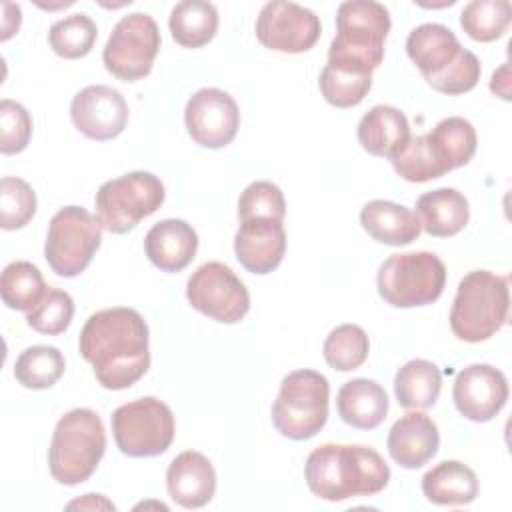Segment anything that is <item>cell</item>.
<instances>
[{
    "label": "cell",
    "mask_w": 512,
    "mask_h": 512,
    "mask_svg": "<svg viewBox=\"0 0 512 512\" xmlns=\"http://www.w3.org/2000/svg\"><path fill=\"white\" fill-rule=\"evenodd\" d=\"M446 284V266L434 252L390 254L378 268L380 298L394 308H414L436 302Z\"/></svg>",
    "instance_id": "obj_8"
},
{
    "label": "cell",
    "mask_w": 512,
    "mask_h": 512,
    "mask_svg": "<svg viewBox=\"0 0 512 512\" xmlns=\"http://www.w3.org/2000/svg\"><path fill=\"white\" fill-rule=\"evenodd\" d=\"M234 252L238 262L252 274H268L276 270L286 252V232L282 222L274 218L240 220L234 236Z\"/></svg>",
    "instance_id": "obj_19"
},
{
    "label": "cell",
    "mask_w": 512,
    "mask_h": 512,
    "mask_svg": "<svg viewBox=\"0 0 512 512\" xmlns=\"http://www.w3.org/2000/svg\"><path fill=\"white\" fill-rule=\"evenodd\" d=\"M184 122L196 144L218 150L236 138L240 110L228 92L220 88H200L186 102Z\"/></svg>",
    "instance_id": "obj_15"
},
{
    "label": "cell",
    "mask_w": 512,
    "mask_h": 512,
    "mask_svg": "<svg viewBox=\"0 0 512 512\" xmlns=\"http://www.w3.org/2000/svg\"><path fill=\"white\" fill-rule=\"evenodd\" d=\"M356 136L368 154L382 156L392 162L410 140V124L398 108L378 104L360 118Z\"/></svg>",
    "instance_id": "obj_23"
},
{
    "label": "cell",
    "mask_w": 512,
    "mask_h": 512,
    "mask_svg": "<svg viewBox=\"0 0 512 512\" xmlns=\"http://www.w3.org/2000/svg\"><path fill=\"white\" fill-rule=\"evenodd\" d=\"M422 494L438 506H464L478 496L474 470L458 460H442L422 476Z\"/></svg>",
    "instance_id": "obj_27"
},
{
    "label": "cell",
    "mask_w": 512,
    "mask_h": 512,
    "mask_svg": "<svg viewBox=\"0 0 512 512\" xmlns=\"http://www.w3.org/2000/svg\"><path fill=\"white\" fill-rule=\"evenodd\" d=\"M66 362L56 346L36 344L24 348L14 364V378L28 390H46L64 374Z\"/></svg>",
    "instance_id": "obj_30"
},
{
    "label": "cell",
    "mask_w": 512,
    "mask_h": 512,
    "mask_svg": "<svg viewBox=\"0 0 512 512\" xmlns=\"http://www.w3.org/2000/svg\"><path fill=\"white\" fill-rule=\"evenodd\" d=\"M70 118L80 134L104 142L124 132L128 124V104L116 88L92 84L72 98Z\"/></svg>",
    "instance_id": "obj_16"
},
{
    "label": "cell",
    "mask_w": 512,
    "mask_h": 512,
    "mask_svg": "<svg viewBox=\"0 0 512 512\" xmlns=\"http://www.w3.org/2000/svg\"><path fill=\"white\" fill-rule=\"evenodd\" d=\"M36 214V192L16 176L0 180V226L4 230L24 228Z\"/></svg>",
    "instance_id": "obj_36"
},
{
    "label": "cell",
    "mask_w": 512,
    "mask_h": 512,
    "mask_svg": "<svg viewBox=\"0 0 512 512\" xmlns=\"http://www.w3.org/2000/svg\"><path fill=\"white\" fill-rule=\"evenodd\" d=\"M286 200L282 190L268 180H256L244 188L238 200V218H274L284 220Z\"/></svg>",
    "instance_id": "obj_38"
},
{
    "label": "cell",
    "mask_w": 512,
    "mask_h": 512,
    "mask_svg": "<svg viewBox=\"0 0 512 512\" xmlns=\"http://www.w3.org/2000/svg\"><path fill=\"white\" fill-rule=\"evenodd\" d=\"M452 398L464 418L488 422L508 400V380L490 364H470L456 374Z\"/></svg>",
    "instance_id": "obj_17"
},
{
    "label": "cell",
    "mask_w": 512,
    "mask_h": 512,
    "mask_svg": "<svg viewBox=\"0 0 512 512\" xmlns=\"http://www.w3.org/2000/svg\"><path fill=\"white\" fill-rule=\"evenodd\" d=\"M164 198L166 190L156 174L134 170L98 188L94 196L96 218L110 234H124L154 214Z\"/></svg>",
    "instance_id": "obj_9"
},
{
    "label": "cell",
    "mask_w": 512,
    "mask_h": 512,
    "mask_svg": "<svg viewBox=\"0 0 512 512\" xmlns=\"http://www.w3.org/2000/svg\"><path fill=\"white\" fill-rule=\"evenodd\" d=\"M498 84H502V98L504 100H510V82H508V62L498 70V72H494L492 74V80H490V90L494 92L496 88H498Z\"/></svg>",
    "instance_id": "obj_41"
},
{
    "label": "cell",
    "mask_w": 512,
    "mask_h": 512,
    "mask_svg": "<svg viewBox=\"0 0 512 512\" xmlns=\"http://www.w3.org/2000/svg\"><path fill=\"white\" fill-rule=\"evenodd\" d=\"M198 234L194 228L178 218L156 222L144 236V252L148 260L162 272H180L196 256Z\"/></svg>",
    "instance_id": "obj_22"
},
{
    "label": "cell",
    "mask_w": 512,
    "mask_h": 512,
    "mask_svg": "<svg viewBox=\"0 0 512 512\" xmlns=\"http://www.w3.org/2000/svg\"><path fill=\"white\" fill-rule=\"evenodd\" d=\"M362 228L380 244L406 246L420 232V218L410 208L390 200H370L360 210Z\"/></svg>",
    "instance_id": "obj_25"
},
{
    "label": "cell",
    "mask_w": 512,
    "mask_h": 512,
    "mask_svg": "<svg viewBox=\"0 0 512 512\" xmlns=\"http://www.w3.org/2000/svg\"><path fill=\"white\" fill-rule=\"evenodd\" d=\"M102 224L82 206L60 208L48 226L44 258L52 272L74 278L88 268L102 242Z\"/></svg>",
    "instance_id": "obj_10"
},
{
    "label": "cell",
    "mask_w": 512,
    "mask_h": 512,
    "mask_svg": "<svg viewBox=\"0 0 512 512\" xmlns=\"http://www.w3.org/2000/svg\"><path fill=\"white\" fill-rule=\"evenodd\" d=\"M336 410L348 426L358 430H374L388 414V394L374 380L352 378L340 386Z\"/></svg>",
    "instance_id": "obj_24"
},
{
    "label": "cell",
    "mask_w": 512,
    "mask_h": 512,
    "mask_svg": "<svg viewBox=\"0 0 512 512\" xmlns=\"http://www.w3.org/2000/svg\"><path fill=\"white\" fill-rule=\"evenodd\" d=\"M74 316V300L66 290L48 288L44 298L26 316L32 330L48 336H58L66 332Z\"/></svg>",
    "instance_id": "obj_37"
},
{
    "label": "cell",
    "mask_w": 512,
    "mask_h": 512,
    "mask_svg": "<svg viewBox=\"0 0 512 512\" xmlns=\"http://www.w3.org/2000/svg\"><path fill=\"white\" fill-rule=\"evenodd\" d=\"M330 384L316 370H294L280 382L272 404L274 428L290 440H308L316 436L328 420Z\"/></svg>",
    "instance_id": "obj_7"
},
{
    "label": "cell",
    "mask_w": 512,
    "mask_h": 512,
    "mask_svg": "<svg viewBox=\"0 0 512 512\" xmlns=\"http://www.w3.org/2000/svg\"><path fill=\"white\" fill-rule=\"evenodd\" d=\"M104 452L106 430L100 416L90 408H74L54 426L48 448L50 474L64 486L82 484L94 474Z\"/></svg>",
    "instance_id": "obj_5"
},
{
    "label": "cell",
    "mask_w": 512,
    "mask_h": 512,
    "mask_svg": "<svg viewBox=\"0 0 512 512\" xmlns=\"http://www.w3.org/2000/svg\"><path fill=\"white\" fill-rule=\"evenodd\" d=\"M512 22L508 0H472L460 12L462 30L476 42H492L504 36Z\"/></svg>",
    "instance_id": "obj_33"
},
{
    "label": "cell",
    "mask_w": 512,
    "mask_h": 512,
    "mask_svg": "<svg viewBox=\"0 0 512 512\" xmlns=\"http://www.w3.org/2000/svg\"><path fill=\"white\" fill-rule=\"evenodd\" d=\"M442 390L440 368L422 358L408 360L398 368L394 376V394L402 408L406 410H426L432 408Z\"/></svg>",
    "instance_id": "obj_28"
},
{
    "label": "cell",
    "mask_w": 512,
    "mask_h": 512,
    "mask_svg": "<svg viewBox=\"0 0 512 512\" xmlns=\"http://www.w3.org/2000/svg\"><path fill=\"white\" fill-rule=\"evenodd\" d=\"M66 508L68 510H72V508H82V510H116V506L110 500H106L102 494H84V498L72 500Z\"/></svg>",
    "instance_id": "obj_40"
},
{
    "label": "cell",
    "mask_w": 512,
    "mask_h": 512,
    "mask_svg": "<svg viewBox=\"0 0 512 512\" xmlns=\"http://www.w3.org/2000/svg\"><path fill=\"white\" fill-rule=\"evenodd\" d=\"M186 298L200 314L222 322L236 324L250 310V294L234 270L222 262H204L186 282Z\"/></svg>",
    "instance_id": "obj_13"
},
{
    "label": "cell",
    "mask_w": 512,
    "mask_h": 512,
    "mask_svg": "<svg viewBox=\"0 0 512 512\" xmlns=\"http://www.w3.org/2000/svg\"><path fill=\"white\" fill-rule=\"evenodd\" d=\"M474 152V126L462 116H450L430 132L410 138L406 148L392 160V168L408 182H428L468 164Z\"/></svg>",
    "instance_id": "obj_3"
},
{
    "label": "cell",
    "mask_w": 512,
    "mask_h": 512,
    "mask_svg": "<svg viewBox=\"0 0 512 512\" xmlns=\"http://www.w3.org/2000/svg\"><path fill=\"white\" fill-rule=\"evenodd\" d=\"M168 26L182 48H202L216 36L218 10L212 2L182 0L172 8Z\"/></svg>",
    "instance_id": "obj_29"
},
{
    "label": "cell",
    "mask_w": 512,
    "mask_h": 512,
    "mask_svg": "<svg viewBox=\"0 0 512 512\" xmlns=\"http://www.w3.org/2000/svg\"><path fill=\"white\" fill-rule=\"evenodd\" d=\"M408 58L418 66L424 80L432 86L466 54L454 32L436 22L416 26L406 38Z\"/></svg>",
    "instance_id": "obj_18"
},
{
    "label": "cell",
    "mask_w": 512,
    "mask_h": 512,
    "mask_svg": "<svg viewBox=\"0 0 512 512\" xmlns=\"http://www.w3.org/2000/svg\"><path fill=\"white\" fill-rule=\"evenodd\" d=\"M96 36H98V28L94 20L88 14L78 12V14L60 18L50 26L48 44L60 58L76 60V58H84L92 50Z\"/></svg>",
    "instance_id": "obj_34"
},
{
    "label": "cell",
    "mask_w": 512,
    "mask_h": 512,
    "mask_svg": "<svg viewBox=\"0 0 512 512\" xmlns=\"http://www.w3.org/2000/svg\"><path fill=\"white\" fill-rule=\"evenodd\" d=\"M32 136V118L28 110L14 100L4 98L0 102V152H22Z\"/></svg>",
    "instance_id": "obj_39"
},
{
    "label": "cell",
    "mask_w": 512,
    "mask_h": 512,
    "mask_svg": "<svg viewBox=\"0 0 512 512\" xmlns=\"http://www.w3.org/2000/svg\"><path fill=\"white\" fill-rule=\"evenodd\" d=\"M324 360L338 372H350L360 368L370 352L368 334L356 324L336 326L324 340Z\"/></svg>",
    "instance_id": "obj_35"
},
{
    "label": "cell",
    "mask_w": 512,
    "mask_h": 512,
    "mask_svg": "<svg viewBox=\"0 0 512 512\" xmlns=\"http://www.w3.org/2000/svg\"><path fill=\"white\" fill-rule=\"evenodd\" d=\"M48 288L50 286H46L42 272L32 262L16 260L2 270L0 296L12 310L30 312L44 298Z\"/></svg>",
    "instance_id": "obj_31"
},
{
    "label": "cell",
    "mask_w": 512,
    "mask_h": 512,
    "mask_svg": "<svg viewBox=\"0 0 512 512\" xmlns=\"http://www.w3.org/2000/svg\"><path fill=\"white\" fill-rule=\"evenodd\" d=\"M304 478L314 496L342 502L382 492L388 486L390 468L370 446L322 444L308 454Z\"/></svg>",
    "instance_id": "obj_2"
},
{
    "label": "cell",
    "mask_w": 512,
    "mask_h": 512,
    "mask_svg": "<svg viewBox=\"0 0 512 512\" xmlns=\"http://www.w3.org/2000/svg\"><path fill=\"white\" fill-rule=\"evenodd\" d=\"M508 310V276L472 270L458 282L450 308V328L458 340L482 342L508 322Z\"/></svg>",
    "instance_id": "obj_6"
},
{
    "label": "cell",
    "mask_w": 512,
    "mask_h": 512,
    "mask_svg": "<svg viewBox=\"0 0 512 512\" xmlns=\"http://www.w3.org/2000/svg\"><path fill=\"white\" fill-rule=\"evenodd\" d=\"M148 324L134 308L116 306L94 312L82 326L78 350L92 364L98 384L124 390L150 368Z\"/></svg>",
    "instance_id": "obj_1"
},
{
    "label": "cell",
    "mask_w": 512,
    "mask_h": 512,
    "mask_svg": "<svg viewBox=\"0 0 512 512\" xmlns=\"http://www.w3.org/2000/svg\"><path fill=\"white\" fill-rule=\"evenodd\" d=\"M112 434L118 450L130 458L160 456L174 440V414L154 396L136 398L114 410Z\"/></svg>",
    "instance_id": "obj_11"
},
{
    "label": "cell",
    "mask_w": 512,
    "mask_h": 512,
    "mask_svg": "<svg viewBox=\"0 0 512 512\" xmlns=\"http://www.w3.org/2000/svg\"><path fill=\"white\" fill-rule=\"evenodd\" d=\"M320 32V18L310 8L296 2L272 0L262 6L256 20L258 42L284 54L310 50L318 42Z\"/></svg>",
    "instance_id": "obj_14"
},
{
    "label": "cell",
    "mask_w": 512,
    "mask_h": 512,
    "mask_svg": "<svg viewBox=\"0 0 512 512\" xmlns=\"http://www.w3.org/2000/svg\"><path fill=\"white\" fill-rule=\"evenodd\" d=\"M160 50V30L146 12L122 16L102 52L106 70L124 82H136L150 74Z\"/></svg>",
    "instance_id": "obj_12"
},
{
    "label": "cell",
    "mask_w": 512,
    "mask_h": 512,
    "mask_svg": "<svg viewBox=\"0 0 512 512\" xmlns=\"http://www.w3.org/2000/svg\"><path fill=\"white\" fill-rule=\"evenodd\" d=\"M438 446V426L422 412H408L400 416L388 432L390 458L406 470H416L428 464L436 456Z\"/></svg>",
    "instance_id": "obj_20"
},
{
    "label": "cell",
    "mask_w": 512,
    "mask_h": 512,
    "mask_svg": "<svg viewBox=\"0 0 512 512\" xmlns=\"http://www.w3.org/2000/svg\"><path fill=\"white\" fill-rule=\"evenodd\" d=\"M318 88L328 104L336 108H354L370 92L372 74L328 62L320 72Z\"/></svg>",
    "instance_id": "obj_32"
},
{
    "label": "cell",
    "mask_w": 512,
    "mask_h": 512,
    "mask_svg": "<svg viewBox=\"0 0 512 512\" xmlns=\"http://www.w3.org/2000/svg\"><path fill=\"white\" fill-rule=\"evenodd\" d=\"M390 12L374 0H348L336 12V36L328 62L372 74L384 60V40L390 32Z\"/></svg>",
    "instance_id": "obj_4"
},
{
    "label": "cell",
    "mask_w": 512,
    "mask_h": 512,
    "mask_svg": "<svg viewBox=\"0 0 512 512\" xmlns=\"http://www.w3.org/2000/svg\"><path fill=\"white\" fill-rule=\"evenodd\" d=\"M166 488L170 498L182 508H202L216 492V472L212 462L196 452H180L166 470Z\"/></svg>",
    "instance_id": "obj_21"
},
{
    "label": "cell",
    "mask_w": 512,
    "mask_h": 512,
    "mask_svg": "<svg viewBox=\"0 0 512 512\" xmlns=\"http://www.w3.org/2000/svg\"><path fill=\"white\" fill-rule=\"evenodd\" d=\"M420 226L426 234L448 238L458 234L470 218L468 198L456 188H436L416 200Z\"/></svg>",
    "instance_id": "obj_26"
}]
</instances>
